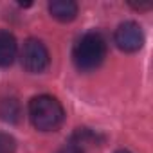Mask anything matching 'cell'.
Returning <instances> with one entry per match:
<instances>
[{"mask_svg":"<svg viewBox=\"0 0 153 153\" xmlns=\"http://www.w3.org/2000/svg\"><path fill=\"white\" fill-rule=\"evenodd\" d=\"M115 153H130V151H128V149H117Z\"/></svg>","mask_w":153,"mask_h":153,"instance_id":"11","label":"cell"},{"mask_svg":"<svg viewBox=\"0 0 153 153\" xmlns=\"http://www.w3.org/2000/svg\"><path fill=\"white\" fill-rule=\"evenodd\" d=\"M16 149V140L9 135L0 131V153H15Z\"/></svg>","mask_w":153,"mask_h":153,"instance_id":"8","label":"cell"},{"mask_svg":"<svg viewBox=\"0 0 153 153\" xmlns=\"http://www.w3.org/2000/svg\"><path fill=\"white\" fill-rule=\"evenodd\" d=\"M114 42H115V45L121 51H124V52H135L144 43V33H142V29H140V25L137 22L128 20V22H123L115 29Z\"/></svg>","mask_w":153,"mask_h":153,"instance_id":"4","label":"cell"},{"mask_svg":"<svg viewBox=\"0 0 153 153\" xmlns=\"http://www.w3.org/2000/svg\"><path fill=\"white\" fill-rule=\"evenodd\" d=\"M105 56H106V40L97 31L85 33L72 51V59L76 67L83 72L97 68L103 63Z\"/></svg>","mask_w":153,"mask_h":153,"instance_id":"2","label":"cell"},{"mask_svg":"<svg viewBox=\"0 0 153 153\" xmlns=\"http://www.w3.org/2000/svg\"><path fill=\"white\" fill-rule=\"evenodd\" d=\"M58 153H83L81 146H76V144H68V146H63Z\"/></svg>","mask_w":153,"mask_h":153,"instance_id":"9","label":"cell"},{"mask_svg":"<svg viewBox=\"0 0 153 153\" xmlns=\"http://www.w3.org/2000/svg\"><path fill=\"white\" fill-rule=\"evenodd\" d=\"M20 59H22V67L27 72L40 74L49 67V51L40 40L29 38V40H25V43L22 47Z\"/></svg>","mask_w":153,"mask_h":153,"instance_id":"3","label":"cell"},{"mask_svg":"<svg viewBox=\"0 0 153 153\" xmlns=\"http://www.w3.org/2000/svg\"><path fill=\"white\" fill-rule=\"evenodd\" d=\"M131 7L137 11H148V9H151V4H131Z\"/></svg>","mask_w":153,"mask_h":153,"instance_id":"10","label":"cell"},{"mask_svg":"<svg viewBox=\"0 0 153 153\" xmlns=\"http://www.w3.org/2000/svg\"><path fill=\"white\" fill-rule=\"evenodd\" d=\"M22 117V106L15 97H4L0 101V119L9 124H16Z\"/></svg>","mask_w":153,"mask_h":153,"instance_id":"7","label":"cell"},{"mask_svg":"<svg viewBox=\"0 0 153 153\" xmlns=\"http://www.w3.org/2000/svg\"><path fill=\"white\" fill-rule=\"evenodd\" d=\"M49 13L59 22H72L78 16V4L72 0H52L49 2Z\"/></svg>","mask_w":153,"mask_h":153,"instance_id":"6","label":"cell"},{"mask_svg":"<svg viewBox=\"0 0 153 153\" xmlns=\"http://www.w3.org/2000/svg\"><path fill=\"white\" fill-rule=\"evenodd\" d=\"M18 54V43L13 33L0 29V67H9Z\"/></svg>","mask_w":153,"mask_h":153,"instance_id":"5","label":"cell"},{"mask_svg":"<svg viewBox=\"0 0 153 153\" xmlns=\"http://www.w3.org/2000/svg\"><path fill=\"white\" fill-rule=\"evenodd\" d=\"M29 117L36 130L40 131H54L61 126L65 119V112L61 103L52 96H36L29 101Z\"/></svg>","mask_w":153,"mask_h":153,"instance_id":"1","label":"cell"}]
</instances>
